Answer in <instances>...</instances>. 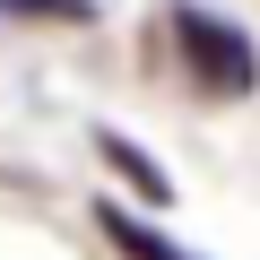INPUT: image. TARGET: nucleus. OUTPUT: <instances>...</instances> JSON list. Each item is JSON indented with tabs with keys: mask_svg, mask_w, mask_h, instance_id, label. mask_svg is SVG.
<instances>
[{
	"mask_svg": "<svg viewBox=\"0 0 260 260\" xmlns=\"http://www.w3.org/2000/svg\"><path fill=\"white\" fill-rule=\"evenodd\" d=\"M104 234H113V243H121L130 260H182V251H174L165 234H148L139 217H121V208H104Z\"/></svg>",
	"mask_w": 260,
	"mask_h": 260,
	"instance_id": "2",
	"label": "nucleus"
},
{
	"mask_svg": "<svg viewBox=\"0 0 260 260\" xmlns=\"http://www.w3.org/2000/svg\"><path fill=\"white\" fill-rule=\"evenodd\" d=\"M174 44H182V70L208 95H251L260 87V52L243 44V26H225L208 9H174Z\"/></svg>",
	"mask_w": 260,
	"mask_h": 260,
	"instance_id": "1",
	"label": "nucleus"
},
{
	"mask_svg": "<svg viewBox=\"0 0 260 260\" xmlns=\"http://www.w3.org/2000/svg\"><path fill=\"white\" fill-rule=\"evenodd\" d=\"M0 9H35V18H87V0H0Z\"/></svg>",
	"mask_w": 260,
	"mask_h": 260,
	"instance_id": "4",
	"label": "nucleus"
},
{
	"mask_svg": "<svg viewBox=\"0 0 260 260\" xmlns=\"http://www.w3.org/2000/svg\"><path fill=\"white\" fill-rule=\"evenodd\" d=\"M104 156H113V165H121L130 182H139V200H165V191H174V182H165V174H156V165H148L139 148H130V139H104Z\"/></svg>",
	"mask_w": 260,
	"mask_h": 260,
	"instance_id": "3",
	"label": "nucleus"
}]
</instances>
